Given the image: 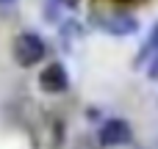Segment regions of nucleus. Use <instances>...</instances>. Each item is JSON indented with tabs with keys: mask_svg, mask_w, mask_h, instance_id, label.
Wrapping results in <instances>:
<instances>
[{
	"mask_svg": "<svg viewBox=\"0 0 158 149\" xmlns=\"http://www.w3.org/2000/svg\"><path fill=\"white\" fill-rule=\"evenodd\" d=\"M11 55H14V61L19 64V66H25V69H31V66H36L42 58H44V41H42V36H36V33H19L17 39H14V44H11Z\"/></svg>",
	"mask_w": 158,
	"mask_h": 149,
	"instance_id": "1",
	"label": "nucleus"
},
{
	"mask_svg": "<svg viewBox=\"0 0 158 149\" xmlns=\"http://www.w3.org/2000/svg\"><path fill=\"white\" fill-rule=\"evenodd\" d=\"M119 3H133V0H119Z\"/></svg>",
	"mask_w": 158,
	"mask_h": 149,
	"instance_id": "9",
	"label": "nucleus"
},
{
	"mask_svg": "<svg viewBox=\"0 0 158 149\" xmlns=\"http://www.w3.org/2000/svg\"><path fill=\"white\" fill-rule=\"evenodd\" d=\"M61 36H64V39L81 36V25H78V22H64V25H61Z\"/></svg>",
	"mask_w": 158,
	"mask_h": 149,
	"instance_id": "6",
	"label": "nucleus"
},
{
	"mask_svg": "<svg viewBox=\"0 0 158 149\" xmlns=\"http://www.w3.org/2000/svg\"><path fill=\"white\" fill-rule=\"evenodd\" d=\"M8 3H14V0H0V6H8Z\"/></svg>",
	"mask_w": 158,
	"mask_h": 149,
	"instance_id": "8",
	"label": "nucleus"
},
{
	"mask_svg": "<svg viewBox=\"0 0 158 149\" xmlns=\"http://www.w3.org/2000/svg\"><path fill=\"white\" fill-rule=\"evenodd\" d=\"M153 53H158V22L153 25V30H150V36H147V44H144V50L139 53V61L136 64H142V61H147Z\"/></svg>",
	"mask_w": 158,
	"mask_h": 149,
	"instance_id": "5",
	"label": "nucleus"
},
{
	"mask_svg": "<svg viewBox=\"0 0 158 149\" xmlns=\"http://www.w3.org/2000/svg\"><path fill=\"white\" fill-rule=\"evenodd\" d=\"M153 61H150V66H147V75H150V80H158V53L150 55Z\"/></svg>",
	"mask_w": 158,
	"mask_h": 149,
	"instance_id": "7",
	"label": "nucleus"
},
{
	"mask_svg": "<svg viewBox=\"0 0 158 149\" xmlns=\"http://www.w3.org/2000/svg\"><path fill=\"white\" fill-rule=\"evenodd\" d=\"M100 25H103V30H108L111 36H131V33L139 30V22H136L131 14H111V17L100 19Z\"/></svg>",
	"mask_w": 158,
	"mask_h": 149,
	"instance_id": "4",
	"label": "nucleus"
},
{
	"mask_svg": "<svg viewBox=\"0 0 158 149\" xmlns=\"http://www.w3.org/2000/svg\"><path fill=\"white\" fill-rule=\"evenodd\" d=\"M97 138H100V147H128L133 141V130L125 119H108L103 122Z\"/></svg>",
	"mask_w": 158,
	"mask_h": 149,
	"instance_id": "2",
	"label": "nucleus"
},
{
	"mask_svg": "<svg viewBox=\"0 0 158 149\" xmlns=\"http://www.w3.org/2000/svg\"><path fill=\"white\" fill-rule=\"evenodd\" d=\"M67 86H69V75H67V66H64V64L53 61V64H47V66L42 69V75H39V88H42L44 94H61V91H67Z\"/></svg>",
	"mask_w": 158,
	"mask_h": 149,
	"instance_id": "3",
	"label": "nucleus"
}]
</instances>
